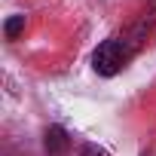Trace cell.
I'll return each instance as SVG.
<instances>
[{
	"instance_id": "6",
	"label": "cell",
	"mask_w": 156,
	"mask_h": 156,
	"mask_svg": "<svg viewBox=\"0 0 156 156\" xmlns=\"http://www.w3.org/2000/svg\"><path fill=\"white\" fill-rule=\"evenodd\" d=\"M141 156H153V153H141Z\"/></svg>"
},
{
	"instance_id": "1",
	"label": "cell",
	"mask_w": 156,
	"mask_h": 156,
	"mask_svg": "<svg viewBox=\"0 0 156 156\" xmlns=\"http://www.w3.org/2000/svg\"><path fill=\"white\" fill-rule=\"evenodd\" d=\"M132 55H135V52L126 46V40L110 37V40H104V43L95 49L92 67H95V73H101V76H113V73H119V67H122Z\"/></svg>"
},
{
	"instance_id": "3",
	"label": "cell",
	"mask_w": 156,
	"mask_h": 156,
	"mask_svg": "<svg viewBox=\"0 0 156 156\" xmlns=\"http://www.w3.org/2000/svg\"><path fill=\"white\" fill-rule=\"evenodd\" d=\"M25 16H12V19H6V25H3V37L6 40H19V34L25 31Z\"/></svg>"
},
{
	"instance_id": "2",
	"label": "cell",
	"mask_w": 156,
	"mask_h": 156,
	"mask_svg": "<svg viewBox=\"0 0 156 156\" xmlns=\"http://www.w3.org/2000/svg\"><path fill=\"white\" fill-rule=\"evenodd\" d=\"M43 147H46L49 156H64L67 147H70V138H67V132L61 126H49L46 135H43Z\"/></svg>"
},
{
	"instance_id": "5",
	"label": "cell",
	"mask_w": 156,
	"mask_h": 156,
	"mask_svg": "<svg viewBox=\"0 0 156 156\" xmlns=\"http://www.w3.org/2000/svg\"><path fill=\"white\" fill-rule=\"evenodd\" d=\"M147 3H150V12H156V0H147Z\"/></svg>"
},
{
	"instance_id": "4",
	"label": "cell",
	"mask_w": 156,
	"mask_h": 156,
	"mask_svg": "<svg viewBox=\"0 0 156 156\" xmlns=\"http://www.w3.org/2000/svg\"><path fill=\"white\" fill-rule=\"evenodd\" d=\"M80 156H110V153H107V150H104L101 144H92V141H89V144H83Z\"/></svg>"
}]
</instances>
